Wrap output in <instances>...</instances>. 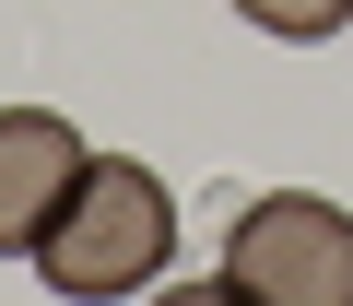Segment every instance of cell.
<instances>
[{"label": "cell", "mask_w": 353, "mask_h": 306, "mask_svg": "<svg viewBox=\"0 0 353 306\" xmlns=\"http://www.w3.org/2000/svg\"><path fill=\"white\" fill-rule=\"evenodd\" d=\"M224 283L248 306H353V212L318 189H271L224 224Z\"/></svg>", "instance_id": "cell-2"}, {"label": "cell", "mask_w": 353, "mask_h": 306, "mask_svg": "<svg viewBox=\"0 0 353 306\" xmlns=\"http://www.w3.org/2000/svg\"><path fill=\"white\" fill-rule=\"evenodd\" d=\"M94 165L83 130L48 118V106H0V259H36V236L59 224L71 177Z\"/></svg>", "instance_id": "cell-3"}, {"label": "cell", "mask_w": 353, "mask_h": 306, "mask_svg": "<svg viewBox=\"0 0 353 306\" xmlns=\"http://www.w3.org/2000/svg\"><path fill=\"white\" fill-rule=\"evenodd\" d=\"M165 259H176V201H165V177L141 165V153H94V165L71 177V201H59V224L36 236V271L71 306H118Z\"/></svg>", "instance_id": "cell-1"}, {"label": "cell", "mask_w": 353, "mask_h": 306, "mask_svg": "<svg viewBox=\"0 0 353 306\" xmlns=\"http://www.w3.org/2000/svg\"><path fill=\"white\" fill-rule=\"evenodd\" d=\"M236 24H259V36H283V48H318V36L353 24V0H236Z\"/></svg>", "instance_id": "cell-4"}, {"label": "cell", "mask_w": 353, "mask_h": 306, "mask_svg": "<svg viewBox=\"0 0 353 306\" xmlns=\"http://www.w3.org/2000/svg\"><path fill=\"white\" fill-rule=\"evenodd\" d=\"M153 306H248V294H236V283H224V271H212V283H165V294H153Z\"/></svg>", "instance_id": "cell-5"}]
</instances>
